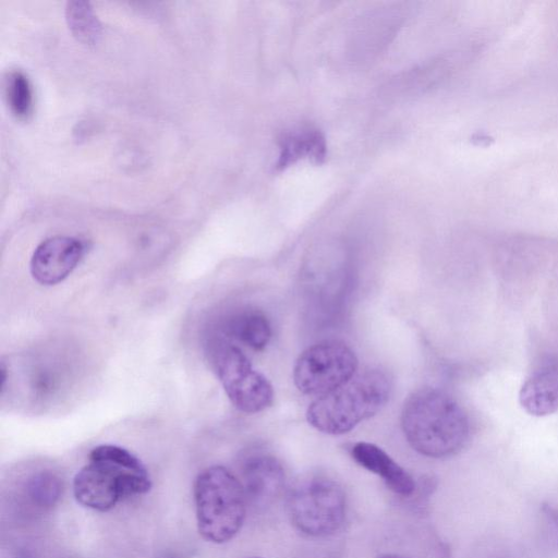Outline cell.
Listing matches in <instances>:
<instances>
[{"label":"cell","mask_w":558,"mask_h":558,"mask_svg":"<svg viewBox=\"0 0 558 558\" xmlns=\"http://www.w3.org/2000/svg\"><path fill=\"white\" fill-rule=\"evenodd\" d=\"M401 427L416 452L436 459L458 453L470 436V422L463 408L437 388H422L407 399Z\"/></svg>","instance_id":"1"},{"label":"cell","mask_w":558,"mask_h":558,"mask_svg":"<svg viewBox=\"0 0 558 558\" xmlns=\"http://www.w3.org/2000/svg\"><path fill=\"white\" fill-rule=\"evenodd\" d=\"M151 481L142 461L117 445L93 448L88 463L73 478L76 501L89 509L106 512L123 499L148 493Z\"/></svg>","instance_id":"2"},{"label":"cell","mask_w":558,"mask_h":558,"mask_svg":"<svg viewBox=\"0 0 558 558\" xmlns=\"http://www.w3.org/2000/svg\"><path fill=\"white\" fill-rule=\"evenodd\" d=\"M391 390L392 383L386 372L366 369L313 401L306 411L307 422L325 434H345L378 413L388 402Z\"/></svg>","instance_id":"3"},{"label":"cell","mask_w":558,"mask_h":558,"mask_svg":"<svg viewBox=\"0 0 558 558\" xmlns=\"http://www.w3.org/2000/svg\"><path fill=\"white\" fill-rule=\"evenodd\" d=\"M193 495L197 530L205 541L223 544L239 533L248 505L239 477L211 465L196 476Z\"/></svg>","instance_id":"4"},{"label":"cell","mask_w":558,"mask_h":558,"mask_svg":"<svg viewBox=\"0 0 558 558\" xmlns=\"http://www.w3.org/2000/svg\"><path fill=\"white\" fill-rule=\"evenodd\" d=\"M287 510L291 523L302 534L329 536L343 524L345 494L338 482L326 475L306 476L290 488Z\"/></svg>","instance_id":"5"},{"label":"cell","mask_w":558,"mask_h":558,"mask_svg":"<svg viewBox=\"0 0 558 558\" xmlns=\"http://www.w3.org/2000/svg\"><path fill=\"white\" fill-rule=\"evenodd\" d=\"M209 357L226 395L238 410L253 414L271 405L272 386L252 367L239 347L225 339H216L209 344Z\"/></svg>","instance_id":"6"},{"label":"cell","mask_w":558,"mask_h":558,"mask_svg":"<svg viewBox=\"0 0 558 558\" xmlns=\"http://www.w3.org/2000/svg\"><path fill=\"white\" fill-rule=\"evenodd\" d=\"M357 366L356 355L347 344L323 341L301 353L293 368V380L302 393L319 398L348 383Z\"/></svg>","instance_id":"7"},{"label":"cell","mask_w":558,"mask_h":558,"mask_svg":"<svg viewBox=\"0 0 558 558\" xmlns=\"http://www.w3.org/2000/svg\"><path fill=\"white\" fill-rule=\"evenodd\" d=\"M84 253L85 245L80 239L66 235L48 238L37 245L32 255L31 275L39 284H58L77 267Z\"/></svg>","instance_id":"8"},{"label":"cell","mask_w":558,"mask_h":558,"mask_svg":"<svg viewBox=\"0 0 558 558\" xmlns=\"http://www.w3.org/2000/svg\"><path fill=\"white\" fill-rule=\"evenodd\" d=\"M239 480L247 504L264 507L281 494L286 474L276 457L266 452H252L241 461Z\"/></svg>","instance_id":"9"},{"label":"cell","mask_w":558,"mask_h":558,"mask_svg":"<svg viewBox=\"0 0 558 558\" xmlns=\"http://www.w3.org/2000/svg\"><path fill=\"white\" fill-rule=\"evenodd\" d=\"M351 456L362 468L378 475L395 494L405 497L414 492L412 476L378 446L356 442L351 448Z\"/></svg>","instance_id":"10"},{"label":"cell","mask_w":558,"mask_h":558,"mask_svg":"<svg viewBox=\"0 0 558 558\" xmlns=\"http://www.w3.org/2000/svg\"><path fill=\"white\" fill-rule=\"evenodd\" d=\"M521 407L531 415L545 416L558 410V365L547 363L526 378L519 392Z\"/></svg>","instance_id":"11"},{"label":"cell","mask_w":558,"mask_h":558,"mask_svg":"<svg viewBox=\"0 0 558 558\" xmlns=\"http://www.w3.org/2000/svg\"><path fill=\"white\" fill-rule=\"evenodd\" d=\"M223 330L228 337L255 351L264 350L271 338L267 317L255 310H245L232 315Z\"/></svg>","instance_id":"12"},{"label":"cell","mask_w":558,"mask_h":558,"mask_svg":"<svg viewBox=\"0 0 558 558\" xmlns=\"http://www.w3.org/2000/svg\"><path fill=\"white\" fill-rule=\"evenodd\" d=\"M326 155V143L317 131H305L289 135L282 141L277 168L283 169L300 158L320 162Z\"/></svg>","instance_id":"13"},{"label":"cell","mask_w":558,"mask_h":558,"mask_svg":"<svg viewBox=\"0 0 558 558\" xmlns=\"http://www.w3.org/2000/svg\"><path fill=\"white\" fill-rule=\"evenodd\" d=\"M65 17L72 34L82 43L93 45L101 35V25L90 5L86 1H69Z\"/></svg>","instance_id":"14"},{"label":"cell","mask_w":558,"mask_h":558,"mask_svg":"<svg viewBox=\"0 0 558 558\" xmlns=\"http://www.w3.org/2000/svg\"><path fill=\"white\" fill-rule=\"evenodd\" d=\"M5 94L10 110L17 119H26L33 109V89L27 76L20 70L5 78Z\"/></svg>","instance_id":"15"},{"label":"cell","mask_w":558,"mask_h":558,"mask_svg":"<svg viewBox=\"0 0 558 558\" xmlns=\"http://www.w3.org/2000/svg\"><path fill=\"white\" fill-rule=\"evenodd\" d=\"M25 486L29 501L41 508L53 506L62 490L60 478L49 471H40L31 475L25 482Z\"/></svg>","instance_id":"16"},{"label":"cell","mask_w":558,"mask_h":558,"mask_svg":"<svg viewBox=\"0 0 558 558\" xmlns=\"http://www.w3.org/2000/svg\"><path fill=\"white\" fill-rule=\"evenodd\" d=\"M378 558H409V557H404V556H400V555H396V554H384V555H380Z\"/></svg>","instance_id":"17"},{"label":"cell","mask_w":558,"mask_h":558,"mask_svg":"<svg viewBox=\"0 0 558 558\" xmlns=\"http://www.w3.org/2000/svg\"><path fill=\"white\" fill-rule=\"evenodd\" d=\"M247 558H260V557H247Z\"/></svg>","instance_id":"18"}]
</instances>
